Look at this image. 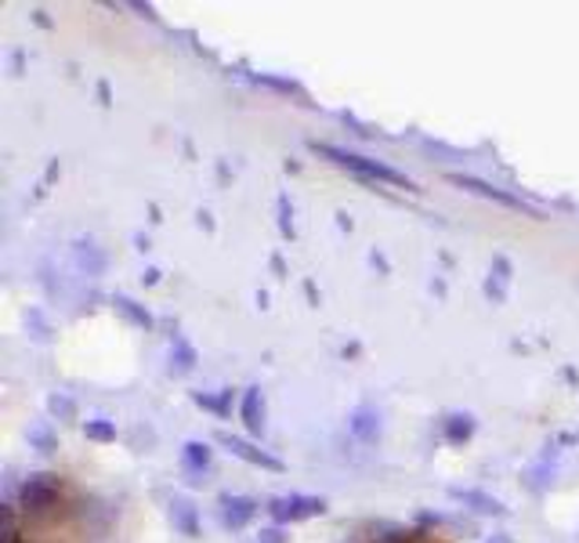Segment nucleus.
<instances>
[{
    "label": "nucleus",
    "mask_w": 579,
    "mask_h": 543,
    "mask_svg": "<svg viewBox=\"0 0 579 543\" xmlns=\"http://www.w3.org/2000/svg\"><path fill=\"white\" fill-rule=\"evenodd\" d=\"M312 149L319 156H326L330 164H337L344 170H352L355 178H363L369 185H388V189H413V178H405L402 170L388 167L385 159H374V156H363V153H352V149H337V145H319L312 142Z\"/></svg>",
    "instance_id": "obj_1"
},
{
    "label": "nucleus",
    "mask_w": 579,
    "mask_h": 543,
    "mask_svg": "<svg viewBox=\"0 0 579 543\" xmlns=\"http://www.w3.org/2000/svg\"><path fill=\"white\" fill-rule=\"evenodd\" d=\"M19 508L26 518H55L66 511V483L58 475H30L19 489Z\"/></svg>",
    "instance_id": "obj_2"
},
{
    "label": "nucleus",
    "mask_w": 579,
    "mask_h": 543,
    "mask_svg": "<svg viewBox=\"0 0 579 543\" xmlns=\"http://www.w3.org/2000/svg\"><path fill=\"white\" fill-rule=\"evenodd\" d=\"M326 511L323 497H308V492H287V497H272L268 500V518L276 525H290V522H304V518H315Z\"/></svg>",
    "instance_id": "obj_3"
},
{
    "label": "nucleus",
    "mask_w": 579,
    "mask_h": 543,
    "mask_svg": "<svg viewBox=\"0 0 579 543\" xmlns=\"http://www.w3.org/2000/svg\"><path fill=\"white\" fill-rule=\"evenodd\" d=\"M218 442H221V446H225L232 456H240V461H246V464L265 467V472H282V461H279V456L257 450L250 439H240V435H229V431H218Z\"/></svg>",
    "instance_id": "obj_4"
},
{
    "label": "nucleus",
    "mask_w": 579,
    "mask_h": 543,
    "mask_svg": "<svg viewBox=\"0 0 579 543\" xmlns=\"http://www.w3.org/2000/svg\"><path fill=\"white\" fill-rule=\"evenodd\" d=\"M218 508H221V525L232 529V533H240V529H246L254 522L257 500L254 497H236V492H221Z\"/></svg>",
    "instance_id": "obj_5"
},
{
    "label": "nucleus",
    "mask_w": 579,
    "mask_h": 543,
    "mask_svg": "<svg viewBox=\"0 0 579 543\" xmlns=\"http://www.w3.org/2000/svg\"><path fill=\"white\" fill-rule=\"evenodd\" d=\"M380 410L377 406H359L352 417H348V431L355 442H363V446H377L380 442Z\"/></svg>",
    "instance_id": "obj_6"
},
{
    "label": "nucleus",
    "mask_w": 579,
    "mask_h": 543,
    "mask_svg": "<svg viewBox=\"0 0 579 543\" xmlns=\"http://www.w3.org/2000/svg\"><path fill=\"white\" fill-rule=\"evenodd\" d=\"M181 472L192 478V483H207V472H211V464H214V453H211V446L207 442H185L181 446Z\"/></svg>",
    "instance_id": "obj_7"
},
{
    "label": "nucleus",
    "mask_w": 579,
    "mask_h": 543,
    "mask_svg": "<svg viewBox=\"0 0 579 543\" xmlns=\"http://www.w3.org/2000/svg\"><path fill=\"white\" fill-rule=\"evenodd\" d=\"M453 185H460V189L467 192H478V196H486V200H497L503 207H511V211H525V214H536L533 207H525L522 200H514L511 192H503V189H492V185H486L482 178H471V175H449Z\"/></svg>",
    "instance_id": "obj_8"
},
{
    "label": "nucleus",
    "mask_w": 579,
    "mask_h": 543,
    "mask_svg": "<svg viewBox=\"0 0 579 543\" xmlns=\"http://www.w3.org/2000/svg\"><path fill=\"white\" fill-rule=\"evenodd\" d=\"M240 421L243 428L250 431L254 439L265 435V395L261 388H246L243 399H240Z\"/></svg>",
    "instance_id": "obj_9"
},
{
    "label": "nucleus",
    "mask_w": 579,
    "mask_h": 543,
    "mask_svg": "<svg viewBox=\"0 0 579 543\" xmlns=\"http://www.w3.org/2000/svg\"><path fill=\"white\" fill-rule=\"evenodd\" d=\"M170 525H175L181 536L196 540L200 536V508H196L189 497H175L170 500Z\"/></svg>",
    "instance_id": "obj_10"
},
{
    "label": "nucleus",
    "mask_w": 579,
    "mask_h": 543,
    "mask_svg": "<svg viewBox=\"0 0 579 543\" xmlns=\"http://www.w3.org/2000/svg\"><path fill=\"white\" fill-rule=\"evenodd\" d=\"M453 497H457L464 508H471L475 514H486V518H503V514H508V508H503L497 497L482 492V489H453Z\"/></svg>",
    "instance_id": "obj_11"
},
{
    "label": "nucleus",
    "mask_w": 579,
    "mask_h": 543,
    "mask_svg": "<svg viewBox=\"0 0 579 543\" xmlns=\"http://www.w3.org/2000/svg\"><path fill=\"white\" fill-rule=\"evenodd\" d=\"M192 366H196V348L189 341L181 337V333H175V341H170V374H192Z\"/></svg>",
    "instance_id": "obj_12"
},
{
    "label": "nucleus",
    "mask_w": 579,
    "mask_h": 543,
    "mask_svg": "<svg viewBox=\"0 0 579 543\" xmlns=\"http://www.w3.org/2000/svg\"><path fill=\"white\" fill-rule=\"evenodd\" d=\"M73 254H77V265L88 272V276H102V272H105V254L98 251L91 240H77Z\"/></svg>",
    "instance_id": "obj_13"
},
{
    "label": "nucleus",
    "mask_w": 579,
    "mask_h": 543,
    "mask_svg": "<svg viewBox=\"0 0 579 543\" xmlns=\"http://www.w3.org/2000/svg\"><path fill=\"white\" fill-rule=\"evenodd\" d=\"M508 282H511V265H508V257H492V272H489V282H486L489 298H492V301H503V298H508Z\"/></svg>",
    "instance_id": "obj_14"
},
{
    "label": "nucleus",
    "mask_w": 579,
    "mask_h": 543,
    "mask_svg": "<svg viewBox=\"0 0 579 543\" xmlns=\"http://www.w3.org/2000/svg\"><path fill=\"white\" fill-rule=\"evenodd\" d=\"M475 435V417L471 413H453L446 417V439L449 442H467Z\"/></svg>",
    "instance_id": "obj_15"
},
{
    "label": "nucleus",
    "mask_w": 579,
    "mask_h": 543,
    "mask_svg": "<svg viewBox=\"0 0 579 543\" xmlns=\"http://www.w3.org/2000/svg\"><path fill=\"white\" fill-rule=\"evenodd\" d=\"M116 312H123L134 326H142V330H149V326H153V315L145 312V308H138V301L123 298V293H116Z\"/></svg>",
    "instance_id": "obj_16"
},
{
    "label": "nucleus",
    "mask_w": 579,
    "mask_h": 543,
    "mask_svg": "<svg viewBox=\"0 0 579 543\" xmlns=\"http://www.w3.org/2000/svg\"><path fill=\"white\" fill-rule=\"evenodd\" d=\"M47 410H52L58 421H77V402L69 399V395L55 391L52 399H47Z\"/></svg>",
    "instance_id": "obj_17"
},
{
    "label": "nucleus",
    "mask_w": 579,
    "mask_h": 543,
    "mask_svg": "<svg viewBox=\"0 0 579 543\" xmlns=\"http://www.w3.org/2000/svg\"><path fill=\"white\" fill-rule=\"evenodd\" d=\"M192 399H196V406H203V410H214V413H221V417L229 413V391H221V395H203V391H196Z\"/></svg>",
    "instance_id": "obj_18"
},
{
    "label": "nucleus",
    "mask_w": 579,
    "mask_h": 543,
    "mask_svg": "<svg viewBox=\"0 0 579 543\" xmlns=\"http://www.w3.org/2000/svg\"><path fill=\"white\" fill-rule=\"evenodd\" d=\"M88 439H94V442H113L116 439V428L109 424V421H88Z\"/></svg>",
    "instance_id": "obj_19"
},
{
    "label": "nucleus",
    "mask_w": 579,
    "mask_h": 543,
    "mask_svg": "<svg viewBox=\"0 0 579 543\" xmlns=\"http://www.w3.org/2000/svg\"><path fill=\"white\" fill-rule=\"evenodd\" d=\"M30 439L41 446V453H52L55 450V439H52V431H47V424H36L33 431H30Z\"/></svg>",
    "instance_id": "obj_20"
},
{
    "label": "nucleus",
    "mask_w": 579,
    "mask_h": 543,
    "mask_svg": "<svg viewBox=\"0 0 579 543\" xmlns=\"http://www.w3.org/2000/svg\"><path fill=\"white\" fill-rule=\"evenodd\" d=\"M279 536H282L279 529H268V533H261V543H282Z\"/></svg>",
    "instance_id": "obj_21"
}]
</instances>
